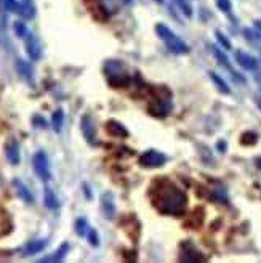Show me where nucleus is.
I'll return each instance as SVG.
<instances>
[{
  "label": "nucleus",
  "instance_id": "f257e3e1",
  "mask_svg": "<svg viewBox=\"0 0 261 263\" xmlns=\"http://www.w3.org/2000/svg\"><path fill=\"white\" fill-rule=\"evenodd\" d=\"M154 202L162 214L167 215H181L185 214L188 205V196L175 185L168 181L162 183V188L155 191Z\"/></svg>",
  "mask_w": 261,
  "mask_h": 263
},
{
  "label": "nucleus",
  "instance_id": "f03ea898",
  "mask_svg": "<svg viewBox=\"0 0 261 263\" xmlns=\"http://www.w3.org/2000/svg\"><path fill=\"white\" fill-rule=\"evenodd\" d=\"M155 32H157V35L162 39L164 44L167 45V48L170 50L172 53H175V55H186V53H189L188 44L183 42L181 39L170 28H167L165 24H157V26H155Z\"/></svg>",
  "mask_w": 261,
  "mask_h": 263
},
{
  "label": "nucleus",
  "instance_id": "7ed1b4c3",
  "mask_svg": "<svg viewBox=\"0 0 261 263\" xmlns=\"http://www.w3.org/2000/svg\"><path fill=\"white\" fill-rule=\"evenodd\" d=\"M104 71H106L109 84L114 87H121V85H125L128 82V77L124 71V66L119 61H106Z\"/></svg>",
  "mask_w": 261,
  "mask_h": 263
},
{
  "label": "nucleus",
  "instance_id": "20e7f679",
  "mask_svg": "<svg viewBox=\"0 0 261 263\" xmlns=\"http://www.w3.org/2000/svg\"><path fill=\"white\" fill-rule=\"evenodd\" d=\"M32 165H34V172L37 174V177L42 181H48L51 178V172H50V162L48 157L44 151H37L32 157Z\"/></svg>",
  "mask_w": 261,
  "mask_h": 263
},
{
  "label": "nucleus",
  "instance_id": "39448f33",
  "mask_svg": "<svg viewBox=\"0 0 261 263\" xmlns=\"http://www.w3.org/2000/svg\"><path fill=\"white\" fill-rule=\"evenodd\" d=\"M167 161L165 154L155 151V149H149V151H145L141 156H139V165L146 167V168H157V167H162Z\"/></svg>",
  "mask_w": 261,
  "mask_h": 263
},
{
  "label": "nucleus",
  "instance_id": "423d86ee",
  "mask_svg": "<svg viewBox=\"0 0 261 263\" xmlns=\"http://www.w3.org/2000/svg\"><path fill=\"white\" fill-rule=\"evenodd\" d=\"M148 111L155 117H165L172 111V103L168 98H155L149 103Z\"/></svg>",
  "mask_w": 261,
  "mask_h": 263
},
{
  "label": "nucleus",
  "instance_id": "0eeeda50",
  "mask_svg": "<svg viewBox=\"0 0 261 263\" xmlns=\"http://www.w3.org/2000/svg\"><path fill=\"white\" fill-rule=\"evenodd\" d=\"M26 51H28V57L32 61H38L42 58V44L37 35L34 34L26 35Z\"/></svg>",
  "mask_w": 261,
  "mask_h": 263
},
{
  "label": "nucleus",
  "instance_id": "6e6552de",
  "mask_svg": "<svg viewBox=\"0 0 261 263\" xmlns=\"http://www.w3.org/2000/svg\"><path fill=\"white\" fill-rule=\"evenodd\" d=\"M101 212L104 215V218H108V220H112L115 217V212H117V209H115V201H114V194L106 191V193H103L101 194Z\"/></svg>",
  "mask_w": 261,
  "mask_h": 263
},
{
  "label": "nucleus",
  "instance_id": "1a4fd4ad",
  "mask_svg": "<svg viewBox=\"0 0 261 263\" xmlns=\"http://www.w3.org/2000/svg\"><path fill=\"white\" fill-rule=\"evenodd\" d=\"M81 130L85 137V140L88 143H95V138H96V125H95V121L93 117L90 114H84L82 119H81Z\"/></svg>",
  "mask_w": 261,
  "mask_h": 263
},
{
  "label": "nucleus",
  "instance_id": "9d476101",
  "mask_svg": "<svg viewBox=\"0 0 261 263\" xmlns=\"http://www.w3.org/2000/svg\"><path fill=\"white\" fill-rule=\"evenodd\" d=\"M5 156H7V161L11 165H18L21 162L19 144L15 138H8V141L5 143Z\"/></svg>",
  "mask_w": 261,
  "mask_h": 263
},
{
  "label": "nucleus",
  "instance_id": "9b49d317",
  "mask_svg": "<svg viewBox=\"0 0 261 263\" xmlns=\"http://www.w3.org/2000/svg\"><path fill=\"white\" fill-rule=\"evenodd\" d=\"M16 71L18 74L21 76V79L26 82V84H29L31 87L35 85V79H34V69H32V66L31 63H28L26 60H16Z\"/></svg>",
  "mask_w": 261,
  "mask_h": 263
},
{
  "label": "nucleus",
  "instance_id": "f8f14e48",
  "mask_svg": "<svg viewBox=\"0 0 261 263\" xmlns=\"http://www.w3.org/2000/svg\"><path fill=\"white\" fill-rule=\"evenodd\" d=\"M212 53H213V57L218 60V63L223 66V68H226L231 74H232V77H234V81H237V82H240V84H244L245 82V79L240 76V74H237L236 71H234V68L231 66V63H229V60H228V57L221 51L218 47H212Z\"/></svg>",
  "mask_w": 261,
  "mask_h": 263
},
{
  "label": "nucleus",
  "instance_id": "ddd939ff",
  "mask_svg": "<svg viewBox=\"0 0 261 263\" xmlns=\"http://www.w3.org/2000/svg\"><path fill=\"white\" fill-rule=\"evenodd\" d=\"M179 260H183V261H202L204 257L191 242H185V244L181 246V257H179Z\"/></svg>",
  "mask_w": 261,
  "mask_h": 263
},
{
  "label": "nucleus",
  "instance_id": "4468645a",
  "mask_svg": "<svg viewBox=\"0 0 261 263\" xmlns=\"http://www.w3.org/2000/svg\"><path fill=\"white\" fill-rule=\"evenodd\" d=\"M236 61L239 63L240 68L247 71H258V61L255 57L245 53V51H236Z\"/></svg>",
  "mask_w": 261,
  "mask_h": 263
},
{
  "label": "nucleus",
  "instance_id": "2eb2a0df",
  "mask_svg": "<svg viewBox=\"0 0 261 263\" xmlns=\"http://www.w3.org/2000/svg\"><path fill=\"white\" fill-rule=\"evenodd\" d=\"M13 186H15L16 194H18V197H19L21 201H24L26 204H32V202H34V196H32V193L29 191V188L26 186L19 178H15V180H13Z\"/></svg>",
  "mask_w": 261,
  "mask_h": 263
},
{
  "label": "nucleus",
  "instance_id": "dca6fc26",
  "mask_svg": "<svg viewBox=\"0 0 261 263\" xmlns=\"http://www.w3.org/2000/svg\"><path fill=\"white\" fill-rule=\"evenodd\" d=\"M68 254H69V244H68V242H63L61 247L58 249L56 252H53V254L48 255V257L41 258V261H42V263H56V261H63L64 258H66Z\"/></svg>",
  "mask_w": 261,
  "mask_h": 263
},
{
  "label": "nucleus",
  "instance_id": "f3484780",
  "mask_svg": "<svg viewBox=\"0 0 261 263\" xmlns=\"http://www.w3.org/2000/svg\"><path fill=\"white\" fill-rule=\"evenodd\" d=\"M45 247H47V241H45V239L31 241V242L26 244V247L23 249V255H24V257L35 255V254H38V252H42Z\"/></svg>",
  "mask_w": 261,
  "mask_h": 263
},
{
  "label": "nucleus",
  "instance_id": "a211bd4d",
  "mask_svg": "<svg viewBox=\"0 0 261 263\" xmlns=\"http://www.w3.org/2000/svg\"><path fill=\"white\" fill-rule=\"evenodd\" d=\"M106 130H108V134L112 135V137H117V138H125L128 137V132L127 128L121 124V122H117V121H108L106 124Z\"/></svg>",
  "mask_w": 261,
  "mask_h": 263
},
{
  "label": "nucleus",
  "instance_id": "6ab92c4d",
  "mask_svg": "<svg viewBox=\"0 0 261 263\" xmlns=\"http://www.w3.org/2000/svg\"><path fill=\"white\" fill-rule=\"evenodd\" d=\"M19 15L24 20H32L35 16V4H34V0H23L21 8H19Z\"/></svg>",
  "mask_w": 261,
  "mask_h": 263
},
{
  "label": "nucleus",
  "instance_id": "aec40b11",
  "mask_svg": "<svg viewBox=\"0 0 261 263\" xmlns=\"http://www.w3.org/2000/svg\"><path fill=\"white\" fill-rule=\"evenodd\" d=\"M44 202H45V205H47L48 209H51V210H56V209L59 207V199L56 197L55 191L51 190V188H47V190H45V193H44Z\"/></svg>",
  "mask_w": 261,
  "mask_h": 263
},
{
  "label": "nucleus",
  "instance_id": "412c9836",
  "mask_svg": "<svg viewBox=\"0 0 261 263\" xmlns=\"http://www.w3.org/2000/svg\"><path fill=\"white\" fill-rule=\"evenodd\" d=\"M63 124H64V111L61 108H58L53 116H51V127H53V130L56 132V134H59L61 128H63Z\"/></svg>",
  "mask_w": 261,
  "mask_h": 263
},
{
  "label": "nucleus",
  "instance_id": "4be33fe9",
  "mask_svg": "<svg viewBox=\"0 0 261 263\" xmlns=\"http://www.w3.org/2000/svg\"><path fill=\"white\" fill-rule=\"evenodd\" d=\"M210 79H212V82L216 85V88L221 91V93L223 95H229L231 93V88H229V85L223 81V79H221L216 72H210Z\"/></svg>",
  "mask_w": 261,
  "mask_h": 263
},
{
  "label": "nucleus",
  "instance_id": "5701e85b",
  "mask_svg": "<svg viewBox=\"0 0 261 263\" xmlns=\"http://www.w3.org/2000/svg\"><path fill=\"white\" fill-rule=\"evenodd\" d=\"M75 233L79 234V236H87V233H88V223H87V220L85 218H77L75 220Z\"/></svg>",
  "mask_w": 261,
  "mask_h": 263
},
{
  "label": "nucleus",
  "instance_id": "b1692460",
  "mask_svg": "<svg viewBox=\"0 0 261 263\" xmlns=\"http://www.w3.org/2000/svg\"><path fill=\"white\" fill-rule=\"evenodd\" d=\"M87 239H88L90 246H93V247H98V246H99V236H98V231L93 230V228H88Z\"/></svg>",
  "mask_w": 261,
  "mask_h": 263
},
{
  "label": "nucleus",
  "instance_id": "393cba45",
  "mask_svg": "<svg viewBox=\"0 0 261 263\" xmlns=\"http://www.w3.org/2000/svg\"><path fill=\"white\" fill-rule=\"evenodd\" d=\"M21 4H18L16 0H5L4 2V10L10 11V13H19Z\"/></svg>",
  "mask_w": 261,
  "mask_h": 263
},
{
  "label": "nucleus",
  "instance_id": "a878e982",
  "mask_svg": "<svg viewBox=\"0 0 261 263\" xmlns=\"http://www.w3.org/2000/svg\"><path fill=\"white\" fill-rule=\"evenodd\" d=\"M215 35H216V41L221 44V47H223V48H226V50H231V48H232V45H231V42H229V39H228L223 32L216 31Z\"/></svg>",
  "mask_w": 261,
  "mask_h": 263
},
{
  "label": "nucleus",
  "instance_id": "bb28decb",
  "mask_svg": "<svg viewBox=\"0 0 261 263\" xmlns=\"http://www.w3.org/2000/svg\"><path fill=\"white\" fill-rule=\"evenodd\" d=\"M240 140H242V144H255L258 141V135L253 134V132H245Z\"/></svg>",
  "mask_w": 261,
  "mask_h": 263
},
{
  "label": "nucleus",
  "instance_id": "cd10ccee",
  "mask_svg": "<svg viewBox=\"0 0 261 263\" xmlns=\"http://www.w3.org/2000/svg\"><path fill=\"white\" fill-rule=\"evenodd\" d=\"M15 32L18 37H26L29 32H28V28H26V24L23 21H16L15 23Z\"/></svg>",
  "mask_w": 261,
  "mask_h": 263
},
{
  "label": "nucleus",
  "instance_id": "c85d7f7f",
  "mask_svg": "<svg viewBox=\"0 0 261 263\" xmlns=\"http://www.w3.org/2000/svg\"><path fill=\"white\" fill-rule=\"evenodd\" d=\"M216 2V7L223 11V13H229L232 10V4H231V0H215Z\"/></svg>",
  "mask_w": 261,
  "mask_h": 263
},
{
  "label": "nucleus",
  "instance_id": "c756f323",
  "mask_svg": "<svg viewBox=\"0 0 261 263\" xmlns=\"http://www.w3.org/2000/svg\"><path fill=\"white\" fill-rule=\"evenodd\" d=\"M178 2V5H179V8L183 10V13L188 16V18H191L192 16V8H191V5L188 4V0H176Z\"/></svg>",
  "mask_w": 261,
  "mask_h": 263
},
{
  "label": "nucleus",
  "instance_id": "7c9ffc66",
  "mask_svg": "<svg viewBox=\"0 0 261 263\" xmlns=\"http://www.w3.org/2000/svg\"><path fill=\"white\" fill-rule=\"evenodd\" d=\"M32 122H34V125H37L38 128H47V122H45V119H42V117L35 116L34 119H32Z\"/></svg>",
  "mask_w": 261,
  "mask_h": 263
},
{
  "label": "nucleus",
  "instance_id": "2f4dec72",
  "mask_svg": "<svg viewBox=\"0 0 261 263\" xmlns=\"http://www.w3.org/2000/svg\"><path fill=\"white\" fill-rule=\"evenodd\" d=\"M82 188H84V193H85V196H87V199H91V193H90V188H88L87 183H84Z\"/></svg>",
  "mask_w": 261,
  "mask_h": 263
},
{
  "label": "nucleus",
  "instance_id": "473e14b6",
  "mask_svg": "<svg viewBox=\"0 0 261 263\" xmlns=\"http://www.w3.org/2000/svg\"><path fill=\"white\" fill-rule=\"evenodd\" d=\"M253 24H255V29L261 34V20H255V23H253Z\"/></svg>",
  "mask_w": 261,
  "mask_h": 263
},
{
  "label": "nucleus",
  "instance_id": "72a5a7b5",
  "mask_svg": "<svg viewBox=\"0 0 261 263\" xmlns=\"http://www.w3.org/2000/svg\"><path fill=\"white\" fill-rule=\"evenodd\" d=\"M255 164H256V167H258V170H261V157H258V159L255 161Z\"/></svg>",
  "mask_w": 261,
  "mask_h": 263
},
{
  "label": "nucleus",
  "instance_id": "f704fd0d",
  "mask_svg": "<svg viewBox=\"0 0 261 263\" xmlns=\"http://www.w3.org/2000/svg\"><path fill=\"white\" fill-rule=\"evenodd\" d=\"M124 2H125V4H130V2H132V0H124Z\"/></svg>",
  "mask_w": 261,
  "mask_h": 263
}]
</instances>
